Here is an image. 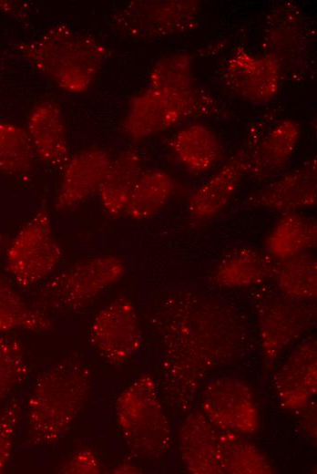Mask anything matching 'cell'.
I'll return each mask as SVG.
<instances>
[{"label":"cell","instance_id":"10","mask_svg":"<svg viewBox=\"0 0 317 474\" xmlns=\"http://www.w3.org/2000/svg\"><path fill=\"white\" fill-rule=\"evenodd\" d=\"M89 334L93 346L114 365L129 360L142 345V330L136 308L124 295L113 299L95 314Z\"/></svg>","mask_w":317,"mask_h":474},{"label":"cell","instance_id":"32","mask_svg":"<svg viewBox=\"0 0 317 474\" xmlns=\"http://www.w3.org/2000/svg\"><path fill=\"white\" fill-rule=\"evenodd\" d=\"M101 470L102 465L97 455L89 448L76 451L60 469L63 473L75 474H97Z\"/></svg>","mask_w":317,"mask_h":474},{"label":"cell","instance_id":"21","mask_svg":"<svg viewBox=\"0 0 317 474\" xmlns=\"http://www.w3.org/2000/svg\"><path fill=\"white\" fill-rule=\"evenodd\" d=\"M142 172V158L134 148L124 149L112 158L97 191L100 203L107 214L116 217L125 211Z\"/></svg>","mask_w":317,"mask_h":474},{"label":"cell","instance_id":"2","mask_svg":"<svg viewBox=\"0 0 317 474\" xmlns=\"http://www.w3.org/2000/svg\"><path fill=\"white\" fill-rule=\"evenodd\" d=\"M16 49L34 69L70 94L90 89L108 55L97 37L65 23L21 42Z\"/></svg>","mask_w":317,"mask_h":474},{"label":"cell","instance_id":"27","mask_svg":"<svg viewBox=\"0 0 317 474\" xmlns=\"http://www.w3.org/2000/svg\"><path fill=\"white\" fill-rule=\"evenodd\" d=\"M148 87L179 97L205 94L196 85L191 56L182 52L165 56L155 63L148 75Z\"/></svg>","mask_w":317,"mask_h":474},{"label":"cell","instance_id":"1","mask_svg":"<svg viewBox=\"0 0 317 474\" xmlns=\"http://www.w3.org/2000/svg\"><path fill=\"white\" fill-rule=\"evenodd\" d=\"M159 317L164 392L171 406L186 410L208 371L236 353L246 329L230 307L197 292L173 294Z\"/></svg>","mask_w":317,"mask_h":474},{"label":"cell","instance_id":"12","mask_svg":"<svg viewBox=\"0 0 317 474\" xmlns=\"http://www.w3.org/2000/svg\"><path fill=\"white\" fill-rule=\"evenodd\" d=\"M281 73V63L277 55H256L239 46L228 58L223 77L228 88L237 97L262 104L278 95Z\"/></svg>","mask_w":317,"mask_h":474},{"label":"cell","instance_id":"25","mask_svg":"<svg viewBox=\"0 0 317 474\" xmlns=\"http://www.w3.org/2000/svg\"><path fill=\"white\" fill-rule=\"evenodd\" d=\"M281 294L298 301H312L317 295L316 257L305 252L278 260L272 273Z\"/></svg>","mask_w":317,"mask_h":474},{"label":"cell","instance_id":"15","mask_svg":"<svg viewBox=\"0 0 317 474\" xmlns=\"http://www.w3.org/2000/svg\"><path fill=\"white\" fill-rule=\"evenodd\" d=\"M110 153L102 148H87L67 159L56 193L54 206L65 211L97 193L111 163Z\"/></svg>","mask_w":317,"mask_h":474},{"label":"cell","instance_id":"4","mask_svg":"<svg viewBox=\"0 0 317 474\" xmlns=\"http://www.w3.org/2000/svg\"><path fill=\"white\" fill-rule=\"evenodd\" d=\"M123 439L137 458H163L171 444V427L154 379L142 374L127 386L115 403Z\"/></svg>","mask_w":317,"mask_h":474},{"label":"cell","instance_id":"26","mask_svg":"<svg viewBox=\"0 0 317 474\" xmlns=\"http://www.w3.org/2000/svg\"><path fill=\"white\" fill-rule=\"evenodd\" d=\"M218 459L221 473L269 474L274 469L267 457L245 436L219 430Z\"/></svg>","mask_w":317,"mask_h":474},{"label":"cell","instance_id":"6","mask_svg":"<svg viewBox=\"0 0 317 474\" xmlns=\"http://www.w3.org/2000/svg\"><path fill=\"white\" fill-rule=\"evenodd\" d=\"M124 273L125 263L121 258L116 255L93 256L50 279L40 293V301L56 310H78L118 283Z\"/></svg>","mask_w":317,"mask_h":474},{"label":"cell","instance_id":"30","mask_svg":"<svg viewBox=\"0 0 317 474\" xmlns=\"http://www.w3.org/2000/svg\"><path fill=\"white\" fill-rule=\"evenodd\" d=\"M26 375V359L21 343L7 334H0V401L16 389Z\"/></svg>","mask_w":317,"mask_h":474},{"label":"cell","instance_id":"29","mask_svg":"<svg viewBox=\"0 0 317 474\" xmlns=\"http://www.w3.org/2000/svg\"><path fill=\"white\" fill-rule=\"evenodd\" d=\"M36 159L26 129L0 119V172L13 177L25 176L32 170Z\"/></svg>","mask_w":317,"mask_h":474},{"label":"cell","instance_id":"8","mask_svg":"<svg viewBox=\"0 0 317 474\" xmlns=\"http://www.w3.org/2000/svg\"><path fill=\"white\" fill-rule=\"evenodd\" d=\"M199 10L196 0H137L119 9L112 25L126 37L151 40L191 29Z\"/></svg>","mask_w":317,"mask_h":474},{"label":"cell","instance_id":"22","mask_svg":"<svg viewBox=\"0 0 317 474\" xmlns=\"http://www.w3.org/2000/svg\"><path fill=\"white\" fill-rule=\"evenodd\" d=\"M273 259L254 248H238L216 266L213 283L224 288H246L265 282L272 273Z\"/></svg>","mask_w":317,"mask_h":474},{"label":"cell","instance_id":"16","mask_svg":"<svg viewBox=\"0 0 317 474\" xmlns=\"http://www.w3.org/2000/svg\"><path fill=\"white\" fill-rule=\"evenodd\" d=\"M274 387L287 409L301 410L312 402L317 388L315 340L307 339L293 350L275 374Z\"/></svg>","mask_w":317,"mask_h":474},{"label":"cell","instance_id":"11","mask_svg":"<svg viewBox=\"0 0 317 474\" xmlns=\"http://www.w3.org/2000/svg\"><path fill=\"white\" fill-rule=\"evenodd\" d=\"M315 319L316 308L310 301L284 295L265 298L258 308V323L266 356L278 357L313 325Z\"/></svg>","mask_w":317,"mask_h":474},{"label":"cell","instance_id":"34","mask_svg":"<svg viewBox=\"0 0 317 474\" xmlns=\"http://www.w3.org/2000/svg\"><path fill=\"white\" fill-rule=\"evenodd\" d=\"M115 473H138L140 469L132 465L131 463L123 462L113 469Z\"/></svg>","mask_w":317,"mask_h":474},{"label":"cell","instance_id":"24","mask_svg":"<svg viewBox=\"0 0 317 474\" xmlns=\"http://www.w3.org/2000/svg\"><path fill=\"white\" fill-rule=\"evenodd\" d=\"M175 191V180L167 171L159 169L143 171L124 212L134 220L149 219L167 205Z\"/></svg>","mask_w":317,"mask_h":474},{"label":"cell","instance_id":"28","mask_svg":"<svg viewBox=\"0 0 317 474\" xmlns=\"http://www.w3.org/2000/svg\"><path fill=\"white\" fill-rule=\"evenodd\" d=\"M53 325L46 314L29 305L17 290L0 276V334L48 331Z\"/></svg>","mask_w":317,"mask_h":474},{"label":"cell","instance_id":"7","mask_svg":"<svg viewBox=\"0 0 317 474\" xmlns=\"http://www.w3.org/2000/svg\"><path fill=\"white\" fill-rule=\"evenodd\" d=\"M213 107L214 101L207 94L186 98L148 87L129 98L122 130L133 141L144 140L186 118L209 114Z\"/></svg>","mask_w":317,"mask_h":474},{"label":"cell","instance_id":"33","mask_svg":"<svg viewBox=\"0 0 317 474\" xmlns=\"http://www.w3.org/2000/svg\"><path fill=\"white\" fill-rule=\"evenodd\" d=\"M302 410V409H301ZM302 417V427L305 433L312 438H316V407L315 404L310 402L305 407Z\"/></svg>","mask_w":317,"mask_h":474},{"label":"cell","instance_id":"13","mask_svg":"<svg viewBox=\"0 0 317 474\" xmlns=\"http://www.w3.org/2000/svg\"><path fill=\"white\" fill-rule=\"evenodd\" d=\"M301 138L299 123L291 118L281 119L261 136L252 135L246 147L247 172L257 181H270L285 169Z\"/></svg>","mask_w":317,"mask_h":474},{"label":"cell","instance_id":"18","mask_svg":"<svg viewBox=\"0 0 317 474\" xmlns=\"http://www.w3.org/2000/svg\"><path fill=\"white\" fill-rule=\"evenodd\" d=\"M36 159L58 167L69 158V141L65 116L59 105L46 99L30 111L26 128Z\"/></svg>","mask_w":317,"mask_h":474},{"label":"cell","instance_id":"20","mask_svg":"<svg viewBox=\"0 0 317 474\" xmlns=\"http://www.w3.org/2000/svg\"><path fill=\"white\" fill-rule=\"evenodd\" d=\"M170 148L179 163L195 174L212 170L223 155L219 137L202 123H191L179 129Z\"/></svg>","mask_w":317,"mask_h":474},{"label":"cell","instance_id":"31","mask_svg":"<svg viewBox=\"0 0 317 474\" xmlns=\"http://www.w3.org/2000/svg\"><path fill=\"white\" fill-rule=\"evenodd\" d=\"M21 411L20 402L14 399L0 413V473L5 470L12 457Z\"/></svg>","mask_w":317,"mask_h":474},{"label":"cell","instance_id":"9","mask_svg":"<svg viewBox=\"0 0 317 474\" xmlns=\"http://www.w3.org/2000/svg\"><path fill=\"white\" fill-rule=\"evenodd\" d=\"M200 411L220 431L249 436L260 427L253 394L240 379L220 377L210 381L201 394Z\"/></svg>","mask_w":317,"mask_h":474},{"label":"cell","instance_id":"35","mask_svg":"<svg viewBox=\"0 0 317 474\" xmlns=\"http://www.w3.org/2000/svg\"><path fill=\"white\" fill-rule=\"evenodd\" d=\"M2 243H3V235H2V233L0 232V247H1Z\"/></svg>","mask_w":317,"mask_h":474},{"label":"cell","instance_id":"23","mask_svg":"<svg viewBox=\"0 0 317 474\" xmlns=\"http://www.w3.org/2000/svg\"><path fill=\"white\" fill-rule=\"evenodd\" d=\"M317 225L312 217L300 211L284 212L265 240L267 254L273 260L286 259L316 246Z\"/></svg>","mask_w":317,"mask_h":474},{"label":"cell","instance_id":"3","mask_svg":"<svg viewBox=\"0 0 317 474\" xmlns=\"http://www.w3.org/2000/svg\"><path fill=\"white\" fill-rule=\"evenodd\" d=\"M90 386V372L80 362L63 361L42 371L26 402L29 440L36 446L56 444L82 411Z\"/></svg>","mask_w":317,"mask_h":474},{"label":"cell","instance_id":"14","mask_svg":"<svg viewBox=\"0 0 317 474\" xmlns=\"http://www.w3.org/2000/svg\"><path fill=\"white\" fill-rule=\"evenodd\" d=\"M317 161L315 158L251 192L247 202L281 213L300 211L316 205Z\"/></svg>","mask_w":317,"mask_h":474},{"label":"cell","instance_id":"5","mask_svg":"<svg viewBox=\"0 0 317 474\" xmlns=\"http://www.w3.org/2000/svg\"><path fill=\"white\" fill-rule=\"evenodd\" d=\"M62 256L49 212L40 208L15 234L6 248L5 261L12 280L26 289L46 280Z\"/></svg>","mask_w":317,"mask_h":474},{"label":"cell","instance_id":"17","mask_svg":"<svg viewBox=\"0 0 317 474\" xmlns=\"http://www.w3.org/2000/svg\"><path fill=\"white\" fill-rule=\"evenodd\" d=\"M247 160V150L242 147L192 192L187 203L190 218L209 220L228 205L246 175Z\"/></svg>","mask_w":317,"mask_h":474},{"label":"cell","instance_id":"19","mask_svg":"<svg viewBox=\"0 0 317 474\" xmlns=\"http://www.w3.org/2000/svg\"><path fill=\"white\" fill-rule=\"evenodd\" d=\"M219 430L201 411L189 412L178 431L179 450L186 469L194 474H219Z\"/></svg>","mask_w":317,"mask_h":474}]
</instances>
